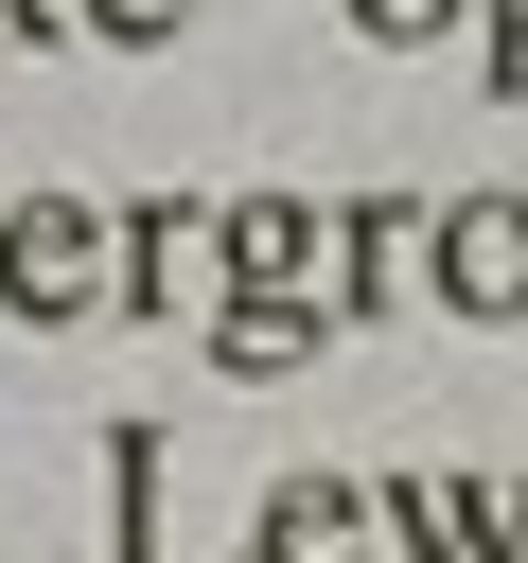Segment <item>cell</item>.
Instances as JSON below:
<instances>
[]
</instances>
